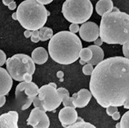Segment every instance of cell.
<instances>
[{"mask_svg":"<svg viewBox=\"0 0 129 128\" xmlns=\"http://www.w3.org/2000/svg\"><path fill=\"white\" fill-rule=\"evenodd\" d=\"M89 89L102 107H120L129 99V60L115 56L96 66L91 76Z\"/></svg>","mask_w":129,"mask_h":128,"instance_id":"1","label":"cell"},{"mask_svg":"<svg viewBox=\"0 0 129 128\" xmlns=\"http://www.w3.org/2000/svg\"><path fill=\"white\" fill-rule=\"evenodd\" d=\"M100 37L108 44L122 45L124 57L129 60V14L114 6L102 17Z\"/></svg>","mask_w":129,"mask_h":128,"instance_id":"2","label":"cell"},{"mask_svg":"<svg viewBox=\"0 0 129 128\" xmlns=\"http://www.w3.org/2000/svg\"><path fill=\"white\" fill-rule=\"evenodd\" d=\"M82 49L78 36L70 31H61L51 38L48 50L50 57L57 63L67 65L73 64L79 58Z\"/></svg>","mask_w":129,"mask_h":128,"instance_id":"3","label":"cell"},{"mask_svg":"<svg viewBox=\"0 0 129 128\" xmlns=\"http://www.w3.org/2000/svg\"><path fill=\"white\" fill-rule=\"evenodd\" d=\"M18 20L26 30L34 31L44 27L50 15L44 6L36 0H26L18 6Z\"/></svg>","mask_w":129,"mask_h":128,"instance_id":"4","label":"cell"},{"mask_svg":"<svg viewBox=\"0 0 129 128\" xmlns=\"http://www.w3.org/2000/svg\"><path fill=\"white\" fill-rule=\"evenodd\" d=\"M93 5L89 0H66L62 7V13L70 23H85L91 17Z\"/></svg>","mask_w":129,"mask_h":128,"instance_id":"5","label":"cell"},{"mask_svg":"<svg viewBox=\"0 0 129 128\" xmlns=\"http://www.w3.org/2000/svg\"><path fill=\"white\" fill-rule=\"evenodd\" d=\"M6 69L12 78L18 81H23V76L28 73L33 75L35 72V63L27 54L18 53L8 58Z\"/></svg>","mask_w":129,"mask_h":128,"instance_id":"6","label":"cell"},{"mask_svg":"<svg viewBox=\"0 0 129 128\" xmlns=\"http://www.w3.org/2000/svg\"><path fill=\"white\" fill-rule=\"evenodd\" d=\"M39 89L33 82L22 81L16 88L15 98L18 107L21 110L28 109L36 97L38 96Z\"/></svg>","mask_w":129,"mask_h":128,"instance_id":"7","label":"cell"},{"mask_svg":"<svg viewBox=\"0 0 129 128\" xmlns=\"http://www.w3.org/2000/svg\"><path fill=\"white\" fill-rule=\"evenodd\" d=\"M38 96L43 101L46 112L56 110L62 102L61 98L57 91V85L54 82H50L40 87Z\"/></svg>","mask_w":129,"mask_h":128,"instance_id":"8","label":"cell"},{"mask_svg":"<svg viewBox=\"0 0 129 128\" xmlns=\"http://www.w3.org/2000/svg\"><path fill=\"white\" fill-rule=\"evenodd\" d=\"M27 124L33 128H48L50 122L46 112L35 108L29 114L27 120Z\"/></svg>","mask_w":129,"mask_h":128,"instance_id":"9","label":"cell"},{"mask_svg":"<svg viewBox=\"0 0 129 128\" xmlns=\"http://www.w3.org/2000/svg\"><path fill=\"white\" fill-rule=\"evenodd\" d=\"M79 32L83 40L88 42H93L100 36V27L94 22H86L81 26Z\"/></svg>","mask_w":129,"mask_h":128,"instance_id":"10","label":"cell"},{"mask_svg":"<svg viewBox=\"0 0 129 128\" xmlns=\"http://www.w3.org/2000/svg\"><path fill=\"white\" fill-rule=\"evenodd\" d=\"M78 118L77 112L73 107H64L59 112V120L65 128L76 123Z\"/></svg>","mask_w":129,"mask_h":128,"instance_id":"11","label":"cell"},{"mask_svg":"<svg viewBox=\"0 0 129 128\" xmlns=\"http://www.w3.org/2000/svg\"><path fill=\"white\" fill-rule=\"evenodd\" d=\"M92 95L87 89H81L72 95L73 103L75 108H82L86 107L90 101Z\"/></svg>","mask_w":129,"mask_h":128,"instance_id":"12","label":"cell"},{"mask_svg":"<svg viewBox=\"0 0 129 128\" xmlns=\"http://www.w3.org/2000/svg\"><path fill=\"white\" fill-rule=\"evenodd\" d=\"M18 114L15 111H11L0 116L1 128H18Z\"/></svg>","mask_w":129,"mask_h":128,"instance_id":"13","label":"cell"},{"mask_svg":"<svg viewBox=\"0 0 129 128\" xmlns=\"http://www.w3.org/2000/svg\"><path fill=\"white\" fill-rule=\"evenodd\" d=\"M12 77L6 69L0 68V96H5L12 88Z\"/></svg>","mask_w":129,"mask_h":128,"instance_id":"14","label":"cell"},{"mask_svg":"<svg viewBox=\"0 0 129 128\" xmlns=\"http://www.w3.org/2000/svg\"><path fill=\"white\" fill-rule=\"evenodd\" d=\"M31 58L35 64H45L48 60V55L47 50L43 47H38L31 53Z\"/></svg>","mask_w":129,"mask_h":128,"instance_id":"15","label":"cell"},{"mask_svg":"<svg viewBox=\"0 0 129 128\" xmlns=\"http://www.w3.org/2000/svg\"><path fill=\"white\" fill-rule=\"evenodd\" d=\"M114 4L111 0H100L96 4L97 13L102 17L106 13L111 12L114 8Z\"/></svg>","mask_w":129,"mask_h":128,"instance_id":"16","label":"cell"},{"mask_svg":"<svg viewBox=\"0 0 129 128\" xmlns=\"http://www.w3.org/2000/svg\"><path fill=\"white\" fill-rule=\"evenodd\" d=\"M88 48L91 50L93 56L92 59L88 63V64L96 66L104 60L105 56L104 51L100 47L97 46L95 45H90L88 46Z\"/></svg>","mask_w":129,"mask_h":128,"instance_id":"17","label":"cell"},{"mask_svg":"<svg viewBox=\"0 0 129 128\" xmlns=\"http://www.w3.org/2000/svg\"><path fill=\"white\" fill-rule=\"evenodd\" d=\"M57 91L61 98L62 104L64 107H71L75 108L73 103V99L70 97L68 90L63 87H59L57 89Z\"/></svg>","mask_w":129,"mask_h":128,"instance_id":"18","label":"cell"},{"mask_svg":"<svg viewBox=\"0 0 129 128\" xmlns=\"http://www.w3.org/2000/svg\"><path fill=\"white\" fill-rule=\"evenodd\" d=\"M39 38L42 41L48 40L51 39L53 36V31L52 29L47 27H44L39 30Z\"/></svg>","mask_w":129,"mask_h":128,"instance_id":"19","label":"cell"},{"mask_svg":"<svg viewBox=\"0 0 129 128\" xmlns=\"http://www.w3.org/2000/svg\"><path fill=\"white\" fill-rule=\"evenodd\" d=\"M93 54L91 50L88 48H83L79 54V58L86 63L89 62L92 58Z\"/></svg>","mask_w":129,"mask_h":128,"instance_id":"20","label":"cell"},{"mask_svg":"<svg viewBox=\"0 0 129 128\" xmlns=\"http://www.w3.org/2000/svg\"><path fill=\"white\" fill-rule=\"evenodd\" d=\"M65 128H97L94 125L84 120L77 121L75 124Z\"/></svg>","mask_w":129,"mask_h":128,"instance_id":"21","label":"cell"},{"mask_svg":"<svg viewBox=\"0 0 129 128\" xmlns=\"http://www.w3.org/2000/svg\"><path fill=\"white\" fill-rule=\"evenodd\" d=\"M121 128H129V111L123 114L120 121Z\"/></svg>","mask_w":129,"mask_h":128,"instance_id":"22","label":"cell"},{"mask_svg":"<svg viewBox=\"0 0 129 128\" xmlns=\"http://www.w3.org/2000/svg\"><path fill=\"white\" fill-rule=\"evenodd\" d=\"M94 68L92 65L86 64L82 68V71L85 75L91 76L94 71Z\"/></svg>","mask_w":129,"mask_h":128,"instance_id":"23","label":"cell"},{"mask_svg":"<svg viewBox=\"0 0 129 128\" xmlns=\"http://www.w3.org/2000/svg\"><path fill=\"white\" fill-rule=\"evenodd\" d=\"M33 104L34 105L35 108L39 109L41 110L45 111V112H46V111L44 108L43 102L42 100H41V99H39L38 96L36 97L34 99V100H33Z\"/></svg>","mask_w":129,"mask_h":128,"instance_id":"24","label":"cell"},{"mask_svg":"<svg viewBox=\"0 0 129 128\" xmlns=\"http://www.w3.org/2000/svg\"><path fill=\"white\" fill-rule=\"evenodd\" d=\"M31 41L34 43H37L40 40L39 38V30H36L32 31V35L30 37Z\"/></svg>","mask_w":129,"mask_h":128,"instance_id":"25","label":"cell"},{"mask_svg":"<svg viewBox=\"0 0 129 128\" xmlns=\"http://www.w3.org/2000/svg\"><path fill=\"white\" fill-rule=\"evenodd\" d=\"M118 112V109L117 107L110 106L106 108V112L109 116H112L115 113Z\"/></svg>","mask_w":129,"mask_h":128,"instance_id":"26","label":"cell"},{"mask_svg":"<svg viewBox=\"0 0 129 128\" xmlns=\"http://www.w3.org/2000/svg\"><path fill=\"white\" fill-rule=\"evenodd\" d=\"M69 30L70 32L73 33V34H76L77 32H79L80 30V27L77 24H75V23H72L69 27Z\"/></svg>","mask_w":129,"mask_h":128,"instance_id":"27","label":"cell"},{"mask_svg":"<svg viewBox=\"0 0 129 128\" xmlns=\"http://www.w3.org/2000/svg\"><path fill=\"white\" fill-rule=\"evenodd\" d=\"M6 56L5 52L2 50L0 51V66L2 67L6 62Z\"/></svg>","mask_w":129,"mask_h":128,"instance_id":"28","label":"cell"},{"mask_svg":"<svg viewBox=\"0 0 129 128\" xmlns=\"http://www.w3.org/2000/svg\"><path fill=\"white\" fill-rule=\"evenodd\" d=\"M33 80L32 75L30 74L27 73H25L23 76V81H25L27 82H31Z\"/></svg>","mask_w":129,"mask_h":128,"instance_id":"29","label":"cell"},{"mask_svg":"<svg viewBox=\"0 0 129 128\" xmlns=\"http://www.w3.org/2000/svg\"><path fill=\"white\" fill-rule=\"evenodd\" d=\"M112 119L115 121H117L119 120L121 118V116L120 114V113L118 111L117 112L115 113L112 116Z\"/></svg>","mask_w":129,"mask_h":128,"instance_id":"30","label":"cell"},{"mask_svg":"<svg viewBox=\"0 0 129 128\" xmlns=\"http://www.w3.org/2000/svg\"><path fill=\"white\" fill-rule=\"evenodd\" d=\"M8 8L10 10H15L16 7H17V5L16 3V2H15L14 1H13L12 3H11L8 6Z\"/></svg>","mask_w":129,"mask_h":128,"instance_id":"31","label":"cell"},{"mask_svg":"<svg viewBox=\"0 0 129 128\" xmlns=\"http://www.w3.org/2000/svg\"><path fill=\"white\" fill-rule=\"evenodd\" d=\"M37 1L43 6L49 4L53 2L52 0H38Z\"/></svg>","mask_w":129,"mask_h":128,"instance_id":"32","label":"cell"},{"mask_svg":"<svg viewBox=\"0 0 129 128\" xmlns=\"http://www.w3.org/2000/svg\"><path fill=\"white\" fill-rule=\"evenodd\" d=\"M6 102V96L0 97V107H2Z\"/></svg>","mask_w":129,"mask_h":128,"instance_id":"33","label":"cell"},{"mask_svg":"<svg viewBox=\"0 0 129 128\" xmlns=\"http://www.w3.org/2000/svg\"><path fill=\"white\" fill-rule=\"evenodd\" d=\"M103 41L101 38H98L97 39L94 41V45L100 47L103 44Z\"/></svg>","mask_w":129,"mask_h":128,"instance_id":"34","label":"cell"},{"mask_svg":"<svg viewBox=\"0 0 129 128\" xmlns=\"http://www.w3.org/2000/svg\"><path fill=\"white\" fill-rule=\"evenodd\" d=\"M24 35L25 36L26 38H29V37H31L32 35V31H30L29 30H26L24 32Z\"/></svg>","mask_w":129,"mask_h":128,"instance_id":"35","label":"cell"},{"mask_svg":"<svg viewBox=\"0 0 129 128\" xmlns=\"http://www.w3.org/2000/svg\"><path fill=\"white\" fill-rule=\"evenodd\" d=\"M57 77H58L59 78L61 79V78H62L63 77V76H64V73H63V72L62 71H58V72H57Z\"/></svg>","mask_w":129,"mask_h":128,"instance_id":"36","label":"cell"},{"mask_svg":"<svg viewBox=\"0 0 129 128\" xmlns=\"http://www.w3.org/2000/svg\"><path fill=\"white\" fill-rule=\"evenodd\" d=\"M13 1V0H3V3L4 4V5L6 6H8V5L12 3Z\"/></svg>","mask_w":129,"mask_h":128,"instance_id":"37","label":"cell"},{"mask_svg":"<svg viewBox=\"0 0 129 128\" xmlns=\"http://www.w3.org/2000/svg\"><path fill=\"white\" fill-rule=\"evenodd\" d=\"M12 18L14 20H18V15L17 12H14L12 15Z\"/></svg>","mask_w":129,"mask_h":128,"instance_id":"38","label":"cell"},{"mask_svg":"<svg viewBox=\"0 0 129 128\" xmlns=\"http://www.w3.org/2000/svg\"><path fill=\"white\" fill-rule=\"evenodd\" d=\"M124 108L126 109H129V102H126L123 106Z\"/></svg>","mask_w":129,"mask_h":128,"instance_id":"39","label":"cell"},{"mask_svg":"<svg viewBox=\"0 0 129 128\" xmlns=\"http://www.w3.org/2000/svg\"><path fill=\"white\" fill-rule=\"evenodd\" d=\"M79 63H80V64L82 65H85L86 63L85 62H84V61H83L81 59H80V60H79Z\"/></svg>","mask_w":129,"mask_h":128,"instance_id":"40","label":"cell"},{"mask_svg":"<svg viewBox=\"0 0 129 128\" xmlns=\"http://www.w3.org/2000/svg\"><path fill=\"white\" fill-rule=\"evenodd\" d=\"M116 128H121V126H120V122L117 123V124L116 125Z\"/></svg>","mask_w":129,"mask_h":128,"instance_id":"41","label":"cell"},{"mask_svg":"<svg viewBox=\"0 0 129 128\" xmlns=\"http://www.w3.org/2000/svg\"><path fill=\"white\" fill-rule=\"evenodd\" d=\"M128 102H129V101H128Z\"/></svg>","mask_w":129,"mask_h":128,"instance_id":"42","label":"cell"}]
</instances>
